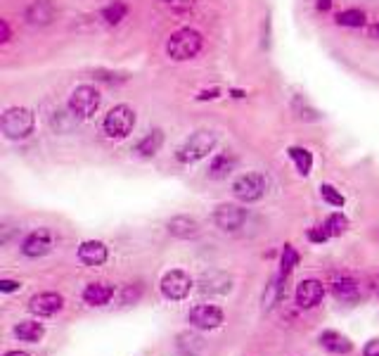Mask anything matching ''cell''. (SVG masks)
I'll return each instance as SVG.
<instances>
[{
  "label": "cell",
  "mask_w": 379,
  "mask_h": 356,
  "mask_svg": "<svg viewBox=\"0 0 379 356\" xmlns=\"http://www.w3.org/2000/svg\"><path fill=\"white\" fill-rule=\"evenodd\" d=\"M201 48H204V36L192 27H182L178 31H173L171 38L166 41V55L173 62L194 60L201 53Z\"/></svg>",
  "instance_id": "cell-1"
},
{
  "label": "cell",
  "mask_w": 379,
  "mask_h": 356,
  "mask_svg": "<svg viewBox=\"0 0 379 356\" xmlns=\"http://www.w3.org/2000/svg\"><path fill=\"white\" fill-rule=\"evenodd\" d=\"M0 128H3L5 138L26 140L36 128V116L26 107H8L0 116Z\"/></svg>",
  "instance_id": "cell-2"
},
{
  "label": "cell",
  "mask_w": 379,
  "mask_h": 356,
  "mask_svg": "<svg viewBox=\"0 0 379 356\" xmlns=\"http://www.w3.org/2000/svg\"><path fill=\"white\" fill-rule=\"evenodd\" d=\"M135 121H138V116H135L133 107H130V105H116V107L109 109L107 114H104L102 131H104L107 138L123 140V138H128V135L133 133Z\"/></svg>",
  "instance_id": "cell-3"
},
{
  "label": "cell",
  "mask_w": 379,
  "mask_h": 356,
  "mask_svg": "<svg viewBox=\"0 0 379 356\" xmlns=\"http://www.w3.org/2000/svg\"><path fill=\"white\" fill-rule=\"evenodd\" d=\"M216 140H218V138H216L213 131H206V128H204V131H194L178 147L175 157H178V161H182V164H192V161H199V159H204L209 152H213Z\"/></svg>",
  "instance_id": "cell-4"
},
{
  "label": "cell",
  "mask_w": 379,
  "mask_h": 356,
  "mask_svg": "<svg viewBox=\"0 0 379 356\" xmlns=\"http://www.w3.org/2000/svg\"><path fill=\"white\" fill-rule=\"evenodd\" d=\"M100 102H102V95L100 90L95 86H88V83H83V86H76L71 90L69 95V112L74 119H90L97 109H100Z\"/></svg>",
  "instance_id": "cell-5"
},
{
  "label": "cell",
  "mask_w": 379,
  "mask_h": 356,
  "mask_svg": "<svg viewBox=\"0 0 379 356\" xmlns=\"http://www.w3.org/2000/svg\"><path fill=\"white\" fill-rule=\"evenodd\" d=\"M266 188H268V180L263 173L249 171V173H242V176L232 183V195L244 204L259 202V200L266 195Z\"/></svg>",
  "instance_id": "cell-6"
},
{
  "label": "cell",
  "mask_w": 379,
  "mask_h": 356,
  "mask_svg": "<svg viewBox=\"0 0 379 356\" xmlns=\"http://www.w3.org/2000/svg\"><path fill=\"white\" fill-rule=\"evenodd\" d=\"M192 278L190 274H185L182 269H173V271H166L164 278H161L159 288H161V295L166 297V300L171 302H180L185 300L190 295V290H192Z\"/></svg>",
  "instance_id": "cell-7"
},
{
  "label": "cell",
  "mask_w": 379,
  "mask_h": 356,
  "mask_svg": "<svg viewBox=\"0 0 379 356\" xmlns=\"http://www.w3.org/2000/svg\"><path fill=\"white\" fill-rule=\"evenodd\" d=\"M223 321H225L223 309H218L216 304H197L187 314V323L199 330H216L223 326Z\"/></svg>",
  "instance_id": "cell-8"
},
{
  "label": "cell",
  "mask_w": 379,
  "mask_h": 356,
  "mask_svg": "<svg viewBox=\"0 0 379 356\" xmlns=\"http://www.w3.org/2000/svg\"><path fill=\"white\" fill-rule=\"evenodd\" d=\"M52 245H55V235H52V231L50 228H36L22 240V254L29 257V259H41L45 254H50Z\"/></svg>",
  "instance_id": "cell-9"
},
{
  "label": "cell",
  "mask_w": 379,
  "mask_h": 356,
  "mask_svg": "<svg viewBox=\"0 0 379 356\" xmlns=\"http://www.w3.org/2000/svg\"><path fill=\"white\" fill-rule=\"evenodd\" d=\"M244 221H247V209H242L240 204H218L213 211V223L225 233L240 231Z\"/></svg>",
  "instance_id": "cell-10"
},
{
  "label": "cell",
  "mask_w": 379,
  "mask_h": 356,
  "mask_svg": "<svg viewBox=\"0 0 379 356\" xmlns=\"http://www.w3.org/2000/svg\"><path fill=\"white\" fill-rule=\"evenodd\" d=\"M325 297V285L318 281V278H306L297 285V293H294V300H297L299 309H313L323 302Z\"/></svg>",
  "instance_id": "cell-11"
},
{
  "label": "cell",
  "mask_w": 379,
  "mask_h": 356,
  "mask_svg": "<svg viewBox=\"0 0 379 356\" xmlns=\"http://www.w3.org/2000/svg\"><path fill=\"white\" fill-rule=\"evenodd\" d=\"M64 309V297L60 293H38L29 300V312L45 319V316H55Z\"/></svg>",
  "instance_id": "cell-12"
},
{
  "label": "cell",
  "mask_w": 379,
  "mask_h": 356,
  "mask_svg": "<svg viewBox=\"0 0 379 356\" xmlns=\"http://www.w3.org/2000/svg\"><path fill=\"white\" fill-rule=\"evenodd\" d=\"M166 231L168 235L178 238V240H192V238L199 235V223L197 219L187 216V214H178V216H173L171 221L166 223Z\"/></svg>",
  "instance_id": "cell-13"
},
{
  "label": "cell",
  "mask_w": 379,
  "mask_h": 356,
  "mask_svg": "<svg viewBox=\"0 0 379 356\" xmlns=\"http://www.w3.org/2000/svg\"><path fill=\"white\" fill-rule=\"evenodd\" d=\"M55 15L57 10L52 0H31V5L24 12L26 22L34 24V27H45V24H50L55 19Z\"/></svg>",
  "instance_id": "cell-14"
},
{
  "label": "cell",
  "mask_w": 379,
  "mask_h": 356,
  "mask_svg": "<svg viewBox=\"0 0 379 356\" xmlns=\"http://www.w3.org/2000/svg\"><path fill=\"white\" fill-rule=\"evenodd\" d=\"M78 259L86 266H102L109 259V250L102 240H86L78 245Z\"/></svg>",
  "instance_id": "cell-15"
},
{
  "label": "cell",
  "mask_w": 379,
  "mask_h": 356,
  "mask_svg": "<svg viewBox=\"0 0 379 356\" xmlns=\"http://www.w3.org/2000/svg\"><path fill=\"white\" fill-rule=\"evenodd\" d=\"M237 166V157L232 152H216L211 161H209V178L213 180H220V178H228L230 173L235 171Z\"/></svg>",
  "instance_id": "cell-16"
},
{
  "label": "cell",
  "mask_w": 379,
  "mask_h": 356,
  "mask_svg": "<svg viewBox=\"0 0 379 356\" xmlns=\"http://www.w3.org/2000/svg\"><path fill=\"white\" fill-rule=\"evenodd\" d=\"M114 297V288L109 283H88L86 288H83V302L88 304V307H104V304H109Z\"/></svg>",
  "instance_id": "cell-17"
},
{
  "label": "cell",
  "mask_w": 379,
  "mask_h": 356,
  "mask_svg": "<svg viewBox=\"0 0 379 356\" xmlns=\"http://www.w3.org/2000/svg\"><path fill=\"white\" fill-rule=\"evenodd\" d=\"M318 342H320V347L328 349L330 354H349L351 349H354V342L346 338V335L337 333V330H323Z\"/></svg>",
  "instance_id": "cell-18"
},
{
  "label": "cell",
  "mask_w": 379,
  "mask_h": 356,
  "mask_svg": "<svg viewBox=\"0 0 379 356\" xmlns=\"http://www.w3.org/2000/svg\"><path fill=\"white\" fill-rule=\"evenodd\" d=\"M232 288V281L230 276L225 274H218V271H211V274H204L199 281V290L201 293H211V295H225L228 290Z\"/></svg>",
  "instance_id": "cell-19"
},
{
  "label": "cell",
  "mask_w": 379,
  "mask_h": 356,
  "mask_svg": "<svg viewBox=\"0 0 379 356\" xmlns=\"http://www.w3.org/2000/svg\"><path fill=\"white\" fill-rule=\"evenodd\" d=\"M45 335V328L43 323L38 321H19L15 326V338L19 342H29V345H36V342H41Z\"/></svg>",
  "instance_id": "cell-20"
},
{
  "label": "cell",
  "mask_w": 379,
  "mask_h": 356,
  "mask_svg": "<svg viewBox=\"0 0 379 356\" xmlns=\"http://www.w3.org/2000/svg\"><path fill=\"white\" fill-rule=\"evenodd\" d=\"M161 145H164V133L156 128V131H149L145 138L138 140V145H135V154L138 157H154L156 152L161 150Z\"/></svg>",
  "instance_id": "cell-21"
},
{
  "label": "cell",
  "mask_w": 379,
  "mask_h": 356,
  "mask_svg": "<svg viewBox=\"0 0 379 356\" xmlns=\"http://www.w3.org/2000/svg\"><path fill=\"white\" fill-rule=\"evenodd\" d=\"M100 17L107 27H119L123 19L128 17V5L123 3V0H114V3H109L107 8L100 12Z\"/></svg>",
  "instance_id": "cell-22"
},
{
  "label": "cell",
  "mask_w": 379,
  "mask_h": 356,
  "mask_svg": "<svg viewBox=\"0 0 379 356\" xmlns=\"http://www.w3.org/2000/svg\"><path fill=\"white\" fill-rule=\"evenodd\" d=\"M290 159L294 161V166H297V171L302 173V176H309L311 169H313V154L306 150V147H299V145H292L290 150Z\"/></svg>",
  "instance_id": "cell-23"
},
{
  "label": "cell",
  "mask_w": 379,
  "mask_h": 356,
  "mask_svg": "<svg viewBox=\"0 0 379 356\" xmlns=\"http://www.w3.org/2000/svg\"><path fill=\"white\" fill-rule=\"evenodd\" d=\"M299 262H302V254L297 252V247H294V245H285L282 252H280V274L278 276L287 278L299 266Z\"/></svg>",
  "instance_id": "cell-24"
},
{
  "label": "cell",
  "mask_w": 379,
  "mask_h": 356,
  "mask_svg": "<svg viewBox=\"0 0 379 356\" xmlns=\"http://www.w3.org/2000/svg\"><path fill=\"white\" fill-rule=\"evenodd\" d=\"M335 19H337L339 27H349V29H361V27H365V12L358 10V8L342 10Z\"/></svg>",
  "instance_id": "cell-25"
},
{
  "label": "cell",
  "mask_w": 379,
  "mask_h": 356,
  "mask_svg": "<svg viewBox=\"0 0 379 356\" xmlns=\"http://www.w3.org/2000/svg\"><path fill=\"white\" fill-rule=\"evenodd\" d=\"M282 283H285V278L275 276L271 283L266 285V293H263V309L266 312H271V309L280 302V297H282Z\"/></svg>",
  "instance_id": "cell-26"
},
{
  "label": "cell",
  "mask_w": 379,
  "mask_h": 356,
  "mask_svg": "<svg viewBox=\"0 0 379 356\" xmlns=\"http://www.w3.org/2000/svg\"><path fill=\"white\" fill-rule=\"evenodd\" d=\"M332 293H335L339 300H354L358 295V285L354 278H337L332 283Z\"/></svg>",
  "instance_id": "cell-27"
},
{
  "label": "cell",
  "mask_w": 379,
  "mask_h": 356,
  "mask_svg": "<svg viewBox=\"0 0 379 356\" xmlns=\"http://www.w3.org/2000/svg\"><path fill=\"white\" fill-rule=\"evenodd\" d=\"M320 197H323V202H328L330 207H337V209H342V207L346 204L344 192L339 190V188L332 185V183H323V185H320Z\"/></svg>",
  "instance_id": "cell-28"
},
{
  "label": "cell",
  "mask_w": 379,
  "mask_h": 356,
  "mask_svg": "<svg viewBox=\"0 0 379 356\" xmlns=\"http://www.w3.org/2000/svg\"><path fill=\"white\" fill-rule=\"evenodd\" d=\"M325 228H328L332 238H339V235H344L346 228H349V219H346L342 211H335L325 219Z\"/></svg>",
  "instance_id": "cell-29"
},
{
  "label": "cell",
  "mask_w": 379,
  "mask_h": 356,
  "mask_svg": "<svg viewBox=\"0 0 379 356\" xmlns=\"http://www.w3.org/2000/svg\"><path fill=\"white\" fill-rule=\"evenodd\" d=\"M93 76H95L97 81L109 83V86H119V83H126L128 81V76H121V74H116V71H109V69H95Z\"/></svg>",
  "instance_id": "cell-30"
},
{
  "label": "cell",
  "mask_w": 379,
  "mask_h": 356,
  "mask_svg": "<svg viewBox=\"0 0 379 356\" xmlns=\"http://www.w3.org/2000/svg\"><path fill=\"white\" fill-rule=\"evenodd\" d=\"M306 238H309L311 243H325V240H330V233H328V228H325V223H320V226H311L309 231H306Z\"/></svg>",
  "instance_id": "cell-31"
},
{
  "label": "cell",
  "mask_w": 379,
  "mask_h": 356,
  "mask_svg": "<svg viewBox=\"0 0 379 356\" xmlns=\"http://www.w3.org/2000/svg\"><path fill=\"white\" fill-rule=\"evenodd\" d=\"M197 5V0H166V8L178 12V15H185V12H190Z\"/></svg>",
  "instance_id": "cell-32"
},
{
  "label": "cell",
  "mask_w": 379,
  "mask_h": 356,
  "mask_svg": "<svg viewBox=\"0 0 379 356\" xmlns=\"http://www.w3.org/2000/svg\"><path fill=\"white\" fill-rule=\"evenodd\" d=\"M22 290V283L19 281H12V278H0V293L10 295V293H17Z\"/></svg>",
  "instance_id": "cell-33"
},
{
  "label": "cell",
  "mask_w": 379,
  "mask_h": 356,
  "mask_svg": "<svg viewBox=\"0 0 379 356\" xmlns=\"http://www.w3.org/2000/svg\"><path fill=\"white\" fill-rule=\"evenodd\" d=\"M216 98H220V90H218V88L199 90V95H197V100H199V102H204V100H216Z\"/></svg>",
  "instance_id": "cell-34"
},
{
  "label": "cell",
  "mask_w": 379,
  "mask_h": 356,
  "mask_svg": "<svg viewBox=\"0 0 379 356\" xmlns=\"http://www.w3.org/2000/svg\"><path fill=\"white\" fill-rule=\"evenodd\" d=\"M363 356H379V340H370L363 349Z\"/></svg>",
  "instance_id": "cell-35"
},
{
  "label": "cell",
  "mask_w": 379,
  "mask_h": 356,
  "mask_svg": "<svg viewBox=\"0 0 379 356\" xmlns=\"http://www.w3.org/2000/svg\"><path fill=\"white\" fill-rule=\"evenodd\" d=\"M0 41L8 43L10 41V24L5 19H0Z\"/></svg>",
  "instance_id": "cell-36"
},
{
  "label": "cell",
  "mask_w": 379,
  "mask_h": 356,
  "mask_svg": "<svg viewBox=\"0 0 379 356\" xmlns=\"http://www.w3.org/2000/svg\"><path fill=\"white\" fill-rule=\"evenodd\" d=\"M316 8H318L320 12H328V10L332 8V0H316Z\"/></svg>",
  "instance_id": "cell-37"
},
{
  "label": "cell",
  "mask_w": 379,
  "mask_h": 356,
  "mask_svg": "<svg viewBox=\"0 0 379 356\" xmlns=\"http://www.w3.org/2000/svg\"><path fill=\"white\" fill-rule=\"evenodd\" d=\"M5 356H29V354H26V352H19V349H15V352H8Z\"/></svg>",
  "instance_id": "cell-38"
},
{
  "label": "cell",
  "mask_w": 379,
  "mask_h": 356,
  "mask_svg": "<svg viewBox=\"0 0 379 356\" xmlns=\"http://www.w3.org/2000/svg\"><path fill=\"white\" fill-rule=\"evenodd\" d=\"M232 98H244V90H230Z\"/></svg>",
  "instance_id": "cell-39"
}]
</instances>
